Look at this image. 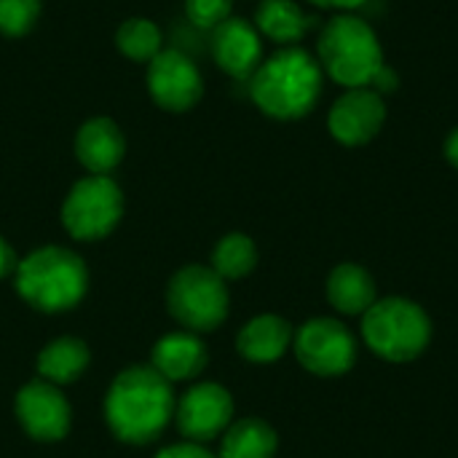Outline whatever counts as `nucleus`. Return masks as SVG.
Wrapping results in <instances>:
<instances>
[{
	"mask_svg": "<svg viewBox=\"0 0 458 458\" xmlns=\"http://www.w3.org/2000/svg\"><path fill=\"white\" fill-rule=\"evenodd\" d=\"M172 384L153 365H131L121 370L105 397V421L126 445L156 443L174 416Z\"/></svg>",
	"mask_w": 458,
	"mask_h": 458,
	"instance_id": "nucleus-1",
	"label": "nucleus"
},
{
	"mask_svg": "<svg viewBox=\"0 0 458 458\" xmlns=\"http://www.w3.org/2000/svg\"><path fill=\"white\" fill-rule=\"evenodd\" d=\"M322 64L301 46H284L250 78V97L260 113L276 121L309 115L322 97Z\"/></svg>",
	"mask_w": 458,
	"mask_h": 458,
	"instance_id": "nucleus-2",
	"label": "nucleus"
},
{
	"mask_svg": "<svg viewBox=\"0 0 458 458\" xmlns=\"http://www.w3.org/2000/svg\"><path fill=\"white\" fill-rule=\"evenodd\" d=\"M16 295L43 314L75 309L89 290V268L83 258L67 247H40L19 260L13 271Z\"/></svg>",
	"mask_w": 458,
	"mask_h": 458,
	"instance_id": "nucleus-3",
	"label": "nucleus"
},
{
	"mask_svg": "<svg viewBox=\"0 0 458 458\" xmlns=\"http://www.w3.org/2000/svg\"><path fill=\"white\" fill-rule=\"evenodd\" d=\"M317 59L322 72L344 89L370 86L376 72L386 64L376 30L354 13H338L322 27Z\"/></svg>",
	"mask_w": 458,
	"mask_h": 458,
	"instance_id": "nucleus-4",
	"label": "nucleus"
},
{
	"mask_svg": "<svg viewBox=\"0 0 458 458\" xmlns=\"http://www.w3.org/2000/svg\"><path fill=\"white\" fill-rule=\"evenodd\" d=\"M362 338L376 357L386 362H411L427 352L432 322L419 303L408 298H384L362 314Z\"/></svg>",
	"mask_w": 458,
	"mask_h": 458,
	"instance_id": "nucleus-5",
	"label": "nucleus"
},
{
	"mask_svg": "<svg viewBox=\"0 0 458 458\" xmlns=\"http://www.w3.org/2000/svg\"><path fill=\"white\" fill-rule=\"evenodd\" d=\"M231 295L225 279L212 271V266H182L166 284L169 317L188 333H212L228 317Z\"/></svg>",
	"mask_w": 458,
	"mask_h": 458,
	"instance_id": "nucleus-6",
	"label": "nucleus"
},
{
	"mask_svg": "<svg viewBox=\"0 0 458 458\" xmlns=\"http://www.w3.org/2000/svg\"><path fill=\"white\" fill-rule=\"evenodd\" d=\"M123 217V193L110 174L81 177L62 201V225L78 242L110 236Z\"/></svg>",
	"mask_w": 458,
	"mask_h": 458,
	"instance_id": "nucleus-7",
	"label": "nucleus"
},
{
	"mask_svg": "<svg viewBox=\"0 0 458 458\" xmlns=\"http://www.w3.org/2000/svg\"><path fill=\"white\" fill-rule=\"evenodd\" d=\"M298 362L314 376H344L357 362V338L352 330L330 317L309 319L293 338Z\"/></svg>",
	"mask_w": 458,
	"mask_h": 458,
	"instance_id": "nucleus-8",
	"label": "nucleus"
},
{
	"mask_svg": "<svg viewBox=\"0 0 458 458\" xmlns=\"http://www.w3.org/2000/svg\"><path fill=\"white\" fill-rule=\"evenodd\" d=\"M150 99L166 113H188L204 97V75L199 64L177 48H164L145 72Z\"/></svg>",
	"mask_w": 458,
	"mask_h": 458,
	"instance_id": "nucleus-9",
	"label": "nucleus"
},
{
	"mask_svg": "<svg viewBox=\"0 0 458 458\" xmlns=\"http://www.w3.org/2000/svg\"><path fill=\"white\" fill-rule=\"evenodd\" d=\"M177 432L188 443H212L233 421V397L225 386L215 381H201L191 386L174 405Z\"/></svg>",
	"mask_w": 458,
	"mask_h": 458,
	"instance_id": "nucleus-10",
	"label": "nucleus"
},
{
	"mask_svg": "<svg viewBox=\"0 0 458 458\" xmlns=\"http://www.w3.org/2000/svg\"><path fill=\"white\" fill-rule=\"evenodd\" d=\"M13 413L27 437L35 443H59L67 437L72 424V411L59 386L38 378L16 392Z\"/></svg>",
	"mask_w": 458,
	"mask_h": 458,
	"instance_id": "nucleus-11",
	"label": "nucleus"
},
{
	"mask_svg": "<svg viewBox=\"0 0 458 458\" xmlns=\"http://www.w3.org/2000/svg\"><path fill=\"white\" fill-rule=\"evenodd\" d=\"M386 121V105L378 91L370 86L362 89H346L344 97L335 99L327 115L330 134L349 148L370 142Z\"/></svg>",
	"mask_w": 458,
	"mask_h": 458,
	"instance_id": "nucleus-12",
	"label": "nucleus"
},
{
	"mask_svg": "<svg viewBox=\"0 0 458 458\" xmlns=\"http://www.w3.org/2000/svg\"><path fill=\"white\" fill-rule=\"evenodd\" d=\"M212 56L231 78H252L263 62V35L242 16H228L212 30Z\"/></svg>",
	"mask_w": 458,
	"mask_h": 458,
	"instance_id": "nucleus-13",
	"label": "nucleus"
},
{
	"mask_svg": "<svg viewBox=\"0 0 458 458\" xmlns=\"http://www.w3.org/2000/svg\"><path fill=\"white\" fill-rule=\"evenodd\" d=\"M126 156V137L121 126L97 115L78 126L75 131V158L89 174H110Z\"/></svg>",
	"mask_w": 458,
	"mask_h": 458,
	"instance_id": "nucleus-14",
	"label": "nucleus"
},
{
	"mask_svg": "<svg viewBox=\"0 0 458 458\" xmlns=\"http://www.w3.org/2000/svg\"><path fill=\"white\" fill-rule=\"evenodd\" d=\"M207 362H209V354H207L204 341L196 333H188V330L169 333V335L158 338L153 352H150V365L169 384L201 376Z\"/></svg>",
	"mask_w": 458,
	"mask_h": 458,
	"instance_id": "nucleus-15",
	"label": "nucleus"
},
{
	"mask_svg": "<svg viewBox=\"0 0 458 458\" xmlns=\"http://www.w3.org/2000/svg\"><path fill=\"white\" fill-rule=\"evenodd\" d=\"M293 338H295V330L287 319L276 314H260L239 330L236 349L244 360L268 365L287 354Z\"/></svg>",
	"mask_w": 458,
	"mask_h": 458,
	"instance_id": "nucleus-16",
	"label": "nucleus"
},
{
	"mask_svg": "<svg viewBox=\"0 0 458 458\" xmlns=\"http://www.w3.org/2000/svg\"><path fill=\"white\" fill-rule=\"evenodd\" d=\"M376 279L357 263H341L327 276V301L346 317H362L378 298Z\"/></svg>",
	"mask_w": 458,
	"mask_h": 458,
	"instance_id": "nucleus-17",
	"label": "nucleus"
},
{
	"mask_svg": "<svg viewBox=\"0 0 458 458\" xmlns=\"http://www.w3.org/2000/svg\"><path fill=\"white\" fill-rule=\"evenodd\" d=\"M252 24L263 38L279 46H298L314 27V16L295 0H260Z\"/></svg>",
	"mask_w": 458,
	"mask_h": 458,
	"instance_id": "nucleus-18",
	"label": "nucleus"
},
{
	"mask_svg": "<svg viewBox=\"0 0 458 458\" xmlns=\"http://www.w3.org/2000/svg\"><path fill=\"white\" fill-rule=\"evenodd\" d=\"M91 362V352L81 338L62 335L51 344H46L35 360V370L43 381L54 386L75 384Z\"/></svg>",
	"mask_w": 458,
	"mask_h": 458,
	"instance_id": "nucleus-19",
	"label": "nucleus"
},
{
	"mask_svg": "<svg viewBox=\"0 0 458 458\" xmlns=\"http://www.w3.org/2000/svg\"><path fill=\"white\" fill-rule=\"evenodd\" d=\"M279 448V437L274 427L258 416H247L231 421V427L220 437L217 458H274Z\"/></svg>",
	"mask_w": 458,
	"mask_h": 458,
	"instance_id": "nucleus-20",
	"label": "nucleus"
},
{
	"mask_svg": "<svg viewBox=\"0 0 458 458\" xmlns=\"http://www.w3.org/2000/svg\"><path fill=\"white\" fill-rule=\"evenodd\" d=\"M115 46L126 59L148 64L164 51V35L156 21H150L145 16H131V19L121 21L118 32H115Z\"/></svg>",
	"mask_w": 458,
	"mask_h": 458,
	"instance_id": "nucleus-21",
	"label": "nucleus"
},
{
	"mask_svg": "<svg viewBox=\"0 0 458 458\" xmlns=\"http://www.w3.org/2000/svg\"><path fill=\"white\" fill-rule=\"evenodd\" d=\"M212 271L228 279H244L258 266V247L247 233H228L212 250Z\"/></svg>",
	"mask_w": 458,
	"mask_h": 458,
	"instance_id": "nucleus-22",
	"label": "nucleus"
},
{
	"mask_svg": "<svg viewBox=\"0 0 458 458\" xmlns=\"http://www.w3.org/2000/svg\"><path fill=\"white\" fill-rule=\"evenodd\" d=\"M43 0H0V35L24 38L35 30Z\"/></svg>",
	"mask_w": 458,
	"mask_h": 458,
	"instance_id": "nucleus-23",
	"label": "nucleus"
},
{
	"mask_svg": "<svg viewBox=\"0 0 458 458\" xmlns=\"http://www.w3.org/2000/svg\"><path fill=\"white\" fill-rule=\"evenodd\" d=\"M233 0H185V16L201 27V30H215L231 16Z\"/></svg>",
	"mask_w": 458,
	"mask_h": 458,
	"instance_id": "nucleus-24",
	"label": "nucleus"
},
{
	"mask_svg": "<svg viewBox=\"0 0 458 458\" xmlns=\"http://www.w3.org/2000/svg\"><path fill=\"white\" fill-rule=\"evenodd\" d=\"M156 458H217L215 454H209L204 445L199 443H174V445H166L164 451H158Z\"/></svg>",
	"mask_w": 458,
	"mask_h": 458,
	"instance_id": "nucleus-25",
	"label": "nucleus"
},
{
	"mask_svg": "<svg viewBox=\"0 0 458 458\" xmlns=\"http://www.w3.org/2000/svg\"><path fill=\"white\" fill-rule=\"evenodd\" d=\"M16 266H19V260H16V252H13V247L0 236V279H5V276H11L13 271H16Z\"/></svg>",
	"mask_w": 458,
	"mask_h": 458,
	"instance_id": "nucleus-26",
	"label": "nucleus"
},
{
	"mask_svg": "<svg viewBox=\"0 0 458 458\" xmlns=\"http://www.w3.org/2000/svg\"><path fill=\"white\" fill-rule=\"evenodd\" d=\"M319 8H335V11H354V8H362L368 0H309Z\"/></svg>",
	"mask_w": 458,
	"mask_h": 458,
	"instance_id": "nucleus-27",
	"label": "nucleus"
},
{
	"mask_svg": "<svg viewBox=\"0 0 458 458\" xmlns=\"http://www.w3.org/2000/svg\"><path fill=\"white\" fill-rule=\"evenodd\" d=\"M445 158L451 161V166L458 169V126L448 134V140H445Z\"/></svg>",
	"mask_w": 458,
	"mask_h": 458,
	"instance_id": "nucleus-28",
	"label": "nucleus"
}]
</instances>
